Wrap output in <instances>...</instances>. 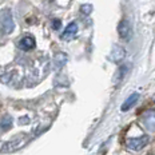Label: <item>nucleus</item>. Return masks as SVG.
I'll list each match as a JSON object with an SVG mask.
<instances>
[{"label": "nucleus", "instance_id": "39448f33", "mask_svg": "<svg viewBox=\"0 0 155 155\" xmlns=\"http://www.w3.org/2000/svg\"><path fill=\"white\" fill-rule=\"evenodd\" d=\"M142 122H143L144 127L150 131L155 132V110H146V111L142 114Z\"/></svg>", "mask_w": 155, "mask_h": 155}, {"label": "nucleus", "instance_id": "ddd939ff", "mask_svg": "<svg viewBox=\"0 0 155 155\" xmlns=\"http://www.w3.org/2000/svg\"><path fill=\"white\" fill-rule=\"evenodd\" d=\"M82 14H84V15H90L91 14V11H92V5H90V4H84V5H82Z\"/></svg>", "mask_w": 155, "mask_h": 155}, {"label": "nucleus", "instance_id": "4468645a", "mask_svg": "<svg viewBox=\"0 0 155 155\" xmlns=\"http://www.w3.org/2000/svg\"><path fill=\"white\" fill-rule=\"evenodd\" d=\"M52 28L55 31H58L60 28V25H62V20H59V19H55V20H52Z\"/></svg>", "mask_w": 155, "mask_h": 155}, {"label": "nucleus", "instance_id": "20e7f679", "mask_svg": "<svg viewBox=\"0 0 155 155\" xmlns=\"http://www.w3.org/2000/svg\"><path fill=\"white\" fill-rule=\"evenodd\" d=\"M148 140H150L148 137L144 134H142L140 137H130L126 139V146L131 151H140L148 143Z\"/></svg>", "mask_w": 155, "mask_h": 155}, {"label": "nucleus", "instance_id": "f8f14e48", "mask_svg": "<svg viewBox=\"0 0 155 155\" xmlns=\"http://www.w3.org/2000/svg\"><path fill=\"white\" fill-rule=\"evenodd\" d=\"M12 124V118L9 115H5L2 118V120H0V130H7V128L11 127Z\"/></svg>", "mask_w": 155, "mask_h": 155}, {"label": "nucleus", "instance_id": "9b49d317", "mask_svg": "<svg viewBox=\"0 0 155 155\" xmlns=\"http://www.w3.org/2000/svg\"><path fill=\"white\" fill-rule=\"evenodd\" d=\"M66 60H67V56L64 54H56L55 55V58H54V63H55V67L56 68H59V67H62L64 63H66Z\"/></svg>", "mask_w": 155, "mask_h": 155}, {"label": "nucleus", "instance_id": "9d476101", "mask_svg": "<svg viewBox=\"0 0 155 155\" xmlns=\"http://www.w3.org/2000/svg\"><path fill=\"white\" fill-rule=\"evenodd\" d=\"M138 99H139V94H138V92L131 94V95L126 99V102L123 103V106H122V111H128V110H130L132 106L138 102Z\"/></svg>", "mask_w": 155, "mask_h": 155}, {"label": "nucleus", "instance_id": "423d86ee", "mask_svg": "<svg viewBox=\"0 0 155 155\" xmlns=\"http://www.w3.org/2000/svg\"><path fill=\"white\" fill-rule=\"evenodd\" d=\"M118 32H119V36L124 40H130L131 35H132V31H131V24L128 20H122L118 25Z\"/></svg>", "mask_w": 155, "mask_h": 155}, {"label": "nucleus", "instance_id": "7ed1b4c3", "mask_svg": "<svg viewBox=\"0 0 155 155\" xmlns=\"http://www.w3.org/2000/svg\"><path fill=\"white\" fill-rule=\"evenodd\" d=\"M25 137H27L25 134H20V135H18V137H15L12 140H9L5 144H3L0 153H14V151L21 148L25 143H27L28 138H25Z\"/></svg>", "mask_w": 155, "mask_h": 155}, {"label": "nucleus", "instance_id": "f257e3e1", "mask_svg": "<svg viewBox=\"0 0 155 155\" xmlns=\"http://www.w3.org/2000/svg\"><path fill=\"white\" fill-rule=\"evenodd\" d=\"M15 28L14 18H12V12L8 8L0 9V30L3 34H11Z\"/></svg>", "mask_w": 155, "mask_h": 155}, {"label": "nucleus", "instance_id": "0eeeda50", "mask_svg": "<svg viewBox=\"0 0 155 155\" xmlns=\"http://www.w3.org/2000/svg\"><path fill=\"white\" fill-rule=\"evenodd\" d=\"M35 46H36V43H35V39L32 36H23L19 40V47L21 48L23 51H30V50H34Z\"/></svg>", "mask_w": 155, "mask_h": 155}, {"label": "nucleus", "instance_id": "6e6552de", "mask_svg": "<svg viewBox=\"0 0 155 155\" xmlns=\"http://www.w3.org/2000/svg\"><path fill=\"white\" fill-rule=\"evenodd\" d=\"M76 34H78V24L74 21V23H70L66 27V30L63 31L62 39H64V40H71L72 38H75Z\"/></svg>", "mask_w": 155, "mask_h": 155}, {"label": "nucleus", "instance_id": "f03ea898", "mask_svg": "<svg viewBox=\"0 0 155 155\" xmlns=\"http://www.w3.org/2000/svg\"><path fill=\"white\" fill-rule=\"evenodd\" d=\"M24 78V72H23V67H15L14 70L8 71V72L5 74H2V76H0V79H2L3 83H5V84H18V83H20L21 80H23Z\"/></svg>", "mask_w": 155, "mask_h": 155}, {"label": "nucleus", "instance_id": "1a4fd4ad", "mask_svg": "<svg viewBox=\"0 0 155 155\" xmlns=\"http://www.w3.org/2000/svg\"><path fill=\"white\" fill-rule=\"evenodd\" d=\"M124 56H126V51H124V48H122L120 46H115L114 48H112L111 59L114 60L115 63L122 62V60L124 59Z\"/></svg>", "mask_w": 155, "mask_h": 155}]
</instances>
